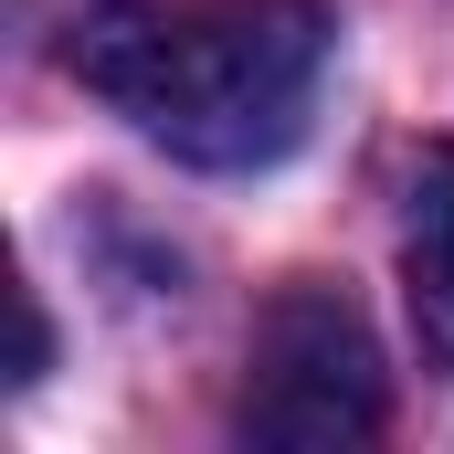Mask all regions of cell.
<instances>
[{"mask_svg": "<svg viewBox=\"0 0 454 454\" xmlns=\"http://www.w3.org/2000/svg\"><path fill=\"white\" fill-rule=\"evenodd\" d=\"M74 74L106 96L148 148L191 169H264L307 137L328 74L317 0H116L74 32Z\"/></svg>", "mask_w": 454, "mask_h": 454, "instance_id": "1", "label": "cell"}, {"mask_svg": "<svg viewBox=\"0 0 454 454\" xmlns=\"http://www.w3.org/2000/svg\"><path fill=\"white\" fill-rule=\"evenodd\" d=\"M391 423V380L370 317L339 286H286L254 328V370H243V434L264 454H348L380 444Z\"/></svg>", "mask_w": 454, "mask_h": 454, "instance_id": "2", "label": "cell"}, {"mask_svg": "<svg viewBox=\"0 0 454 454\" xmlns=\"http://www.w3.org/2000/svg\"><path fill=\"white\" fill-rule=\"evenodd\" d=\"M402 286H412L423 348L454 370V137H434L402 180Z\"/></svg>", "mask_w": 454, "mask_h": 454, "instance_id": "3", "label": "cell"}]
</instances>
